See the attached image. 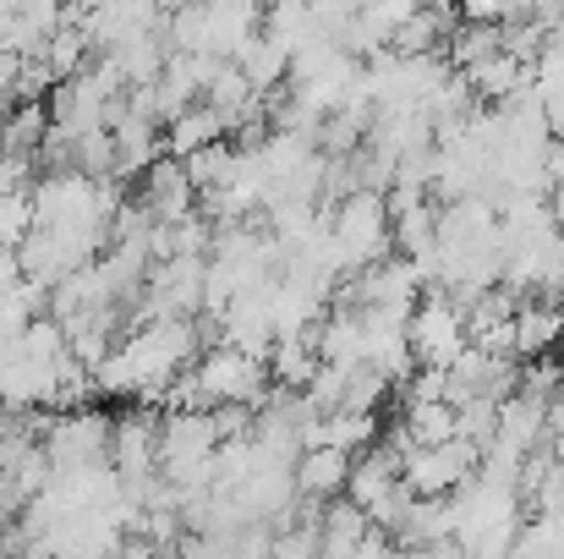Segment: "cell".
I'll use <instances>...</instances> for the list:
<instances>
[{
	"label": "cell",
	"instance_id": "6da1fadb",
	"mask_svg": "<svg viewBox=\"0 0 564 559\" xmlns=\"http://www.w3.org/2000/svg\"><path fill=\"white\" fill-rule=\"evenodd\" d=\"M460 341H466V319L449 308V302H427L416 319H411V346L427 357V363H455L460 357Z\"/></svg>",
	"mask_w": 564,
	"mask_h": 559
},
{
	"label": "cell",
	"instance_id": "7a4b0ae2",
	"mask_svg": "<svg viewBox=\"0 0 564 559\" xmlns=\"http://www.w3.org/2000/svg\"><path fill=\"white\" fill-rule=\"evenodd\" d=\"M346 472H351V450L313 444L307 461H302V472H296V488L302 494H335V488H346Z\"/></svg>",
	"mask_w": 564,
	"mask_h": 559
},
{
	"label": "cell",
	"instance_id": "3957f363",
	"mask_svg": "<svg viewBox=\"0 0 564 559\" xmlns=\"http://www.w3.org/2000/svg\"><path fill=\"white\" fill-rule=\"evenodd\" d=\"M460 6H466V11H471V17H488V11H499V6H505V0H460Z\"/></svg>",
	"mask_w": 564,
	"mask_h": 559
}]
</instances>
